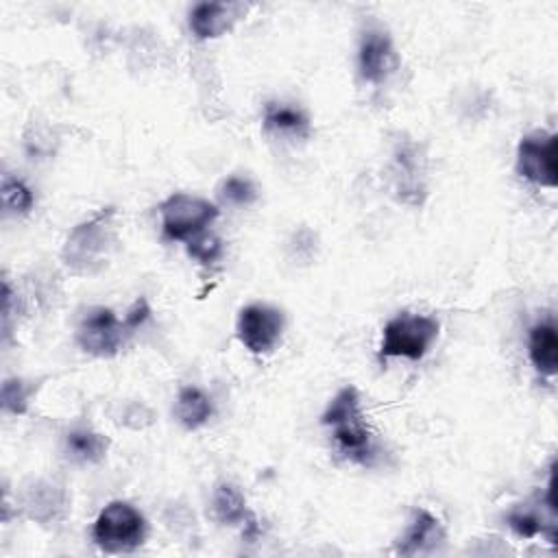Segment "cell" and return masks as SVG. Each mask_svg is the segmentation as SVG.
Listing matches in <instances>:
<instances>
[{
    "mask_svg": "<svg viewBox=\"0 0 558 558\" xmlns=\"http://www.w3.org/2000/svg\"><path fill=\"white\" fill-rule=\"evenodd\" d=\"M320 423L331 429V438L342 458L368 466L375 458L373 434L362 414V399L355 386H342L320 414Z\"/></svg>",
    "mask_w": 558,
    "mask_h": 558,
    "instance_id": "obj_1",
    "label": "cell"
},
{
    "mask_svg": "<svg viewBox=\"0 0 558 558\" xmlns=\"http://www.w3.org/2000/svg\"><path fill=\"white\" fill-rule=\"evenodd\" d=\"M116 216V207H100L68 233L61 259L74 275H96L107 266L118 246Z\"/></svg>",
    "mask_w": 558,
    "mask_h": 558,
    "instance_id": "obj_2",
    "label": "cell"
},
{
    "mask_svg": "<svg viewBox=\"0 0 558 558\" xmlns=\"http://www.w3.org/2000/svg\"><path fill=\"white\" fill-rule=\"evenodd\" d=\"M148 534L144 514L129 501H109L92 525L94 543L107 554H129L137 549Z\"/></svg>",
    "mask_w": 558,
    "mask_h": 558,
    "instance_id": "obj_3",
    "label": "cell"
},
{
    "mask_svg": "<svg viewBox=\"0 0 558 558\" xmlns=\"http://www.w3.org/2000/svg\"><path fill=\"white\" fill-rule=\"evenodd\" d=\"M440 333V323L434 316L401 312L381 329L379 357L421 360L432 349Z\"/></svg>",
    "mask_w": 558,
    "mask_h": 558,
    "instance_id": "obj_4",
    "label": "cell"
},
{
    "mask_svg": "<svg viewBox=\"0 0 558 558\" xmlns=\"http://www.w3.org/2000/svg\"><path fill=\"white\" fill-rule=\"evenodd\" d=\"M161 233L172 242H187L218 218L220 209L211 201L185 192H174L159 203Z\"/></svg>",
    "mask_w": 558,
    "mask_h": 558,
    "instance_id": "obj_5",
    "label": "cell"
},
{
    "mask_svg": "<svg viewBox=\"0 0 558 558\" xmlns=\"http://www.w3.org/2000/svg\"><path fill=\"white\" fill-rule=\"evenodd\" d=\"M131 333L126 318H118L109 307H92L78 320L76 342L94 357H113Z\"/></svg>",
    "mask_w": 558,
    "mask_h": 558,
    "instance_id": "obj_6",
    "label": "cell"
},
{
    "mask_svg": "<svg viewBox=\"0 0 558 558\" xmlns=\"http://www.w3.org/2000/svg\"><path fill=\"white\" fill-rule=\"evenodd\" d=\"M286 329V316L279 307L268 303L244 305L238 314L235 333L238 340L255 355L275 351Z\"/></svg>",
    "mask_w": 558,
    "mask_h": 558,
    "instance_id": "obj_7",
    "label": "cell"
},
{
    "mask_svg": "<svg viewBox=\"0 0 558 558\" xmlns=\"http://www.w3.org/2000/svg\"><path fill=\"white\" fill-rule=\"evenodd\" d=\"M558 146L556 133L534 131L521 137L517 146V172L525 181L541 187L558 185Z\"/></svg>",
    "mask_w": 558,
    "mask_h": 558,
    "instance_id": "obj_8",
    "label": "cell"
},
{
    "mask_svg": "<svg viewBox=\"0 0 558 558\" xmlns=\"http://www.w3.org/2000/svg\"><path fill=\"white\" fill-rule=\"evenodd\" d=\"M397 68V52L384 28H366L357 46V72L364 83L379 85Z\"/></svg>",
    "mask_w": 558,
    "mask_h": 558,
    "instance_id": "obj_9",
    "label": "cell"
},
{
    "mask_svg": "<svg viewBox=\"0 0 558 558\" xmlns=\"http://www.w3.org/2000/svg\"><path fill=\"white\" fill-rule=\"evenodd\" d=\"M246 11L238 2H198L190 11V31L196 39H216L225 35Z\"/></svg>",
    "mask_w": 558,
    "mask_h": 558,
    "instance_id": "obj_10",
    "label": "cell"
},
{
    "mask_svg": "<svg viewBox=\"0 0 558 558\" xmlns=\"http://www.w3.org/2000/svg\"><path fill=\"white\" fill-rule=\"evenodd\" d=\"M445 541V530L440 521L423 510L416 508L412 512V519L405 527V532L397 541V554L401 556H416V554H429Z\"/></svg>",
    "mask_w": 558,
    "mask_h": 558,
    "instance_id": "obj_11",
    "label": "cell"
},
{
    "mask_svg": "<svg viewBox=\"0 0 558 558\" xmlns=\"http://www.w3.org/2000/svg\"><path fill=\"white\" fill-rule=\"evenodd\" d=\"M395 179L399 201L410 205H421L425 196L423 185V161L414 144H403L395 153Z\"/></svg>",
    "mask_w": 558,
    "mask_h": 558,
    "instance_id": "obj_12",
    "label": "cell"
},
{
    "mask_svg": "<svg viewBox=\"0 0 558 558\" xmlns=\"http://www.w3.org/2000/svg\"><path fill=\"white\" fill-rule=\"evenodd\" d=\"M527 355L543 377L558 373V331L554 320H541L530 327Z\"/></svg>",
    "mask_w": 558,
    "mask_h": 558,
    "instance_id": "obj_13",
    "label": "cell"
},
{
    "mask_svg": "<svg viewBox=\"0 0 558 558\" xmlns=\"http://www.w3.org/2000/svg\"><path fill=\"white\" fill-rule=\"evenodd\" d=\"M264 129L279 133V135H290V137H307L312 131L310 118L303 109L286 105V102H268L264 107L262 116Z\"/></svg>",
    "mask_w": 558,
    "mask_h": 558,
    "instance_id": "obj_14",
    "label": "cell"
},
{
    "mask_svg": "<svg viewBox=\"0 0 558 558\" xmlns=\"http://www.w3.org/2000/svg\"><path fill=\"white\" fill-rule=\"evenodd\" d=\"M211 512L220 525H244L253 514L246 508V499L238 486L222 482L211 493Z\"/></svg>",
    "mask_w": 558,
    "mask_h": 558,
    "instance_id": "obj_15",
    "label": "cell"
},
{
    "mask_svg": "<svg viewBox=\"0 0 558 558\" xmlns=\"http://www.w3.org/2000/svg\"><path fill=\"white\" fill-rule=\"evenodd\" d=\"M174 414L185 429H198L211 418L214 403L205 390L196 386H183L174 401Z\"/></svg>",
    "mask_w": 558,
    "mask_h": 558,
    "instance_id": "obj_16",
    "label": "cell"
},
{
    "mask_svg": "<svg viewBox=\"0 0 558 558\" xmlns=\"http://www.w3.org/2000/svg\"><path fill=\"white\" fill-rule=\"evenodd\" d=\"M508 527L521 536V538H534L545 536L549 543H556V523L545 521L543 512L530 508V506H517L506 514Z\"/></svg>",
    "mask_w": 558,
    "mask_h": 558,
    "instance_id": "obj_17",
    "label": "cell"
},
{
    "mask_svg": "<svg viewBox=\"0 0 558 558\" xmlns=\"http://www.w3.org/2000/svg\"><path fill=\"white\" fill-rule=\"evenodd\" d=\"M107 447H109V440L98 434V432H92L87 427H78V429H72L68 432L65 436V449H68V456L76 462H87V464H96L105 458L107 453Z\"/></svg>",
    "mask_w": 558,
    "mask_h": 558,
    "instance_id": "obj_18",
    "label": "cell"
},
{
    "mask_svg": "<svg viewBox=\"0 0 558 558\" xmlns=\"http://www.w3.org/2000/svg\"><path fill=\"white\" fill-rule=\"evenodd\" d=\"M2 207L7 214L11 216H22L28 214L35 205V196L33 190L17 177L4 174L2 179Z\"/></svg>",
    "mask_w": 558,
    "mask_h": 558,
    "instance_id": "obj_19",
    "label": "cell"
},
{
    "mask_svg": "<svg viewBox=\"0 0 558 558\" xmlns=\"http://www.w3.org/2000/svg\"><path fill=\"white\" fill-rule=\"evenodd\" d=\"M26 508L33 519L48 521V519H54L57 510L63 508V499L54 486L37 484V488L33 486V490H28L26 495Z\"/></svg>",
    "mask_w": 558,
    "mask_h": 558,
    "instance_id": "obj_20",
    "label": "cell"
},
{
    "mask_svg": "<svg viewBox=\"0 0 558 558\" xmlns=\"http://www.w3.org/2000/svg\"><path fill=\"white\" fill-rule=\"evenodd\" d=\"M218 196L229 205L248 207L257 201V187L248 177L231 174V177L222 179V183L218 187Z\"/></svg>",
    "mask_w": 558,
    "mask_h": 558,
    "instance_id": "obj_21",
    "label": "cell"
},
{
    "mask_svg": "<svg viewBox=\"0 0 558 558\" xmlns=\"http://www.w3.org/2000/svg\"><path fill=\"white\" fill-rule=\"evenodd\" d=\"M35 386L33 381H26L22 377L4 379L2 384V408L11 414H24L28 410V399L33 395Z\"/></svg>",
    "mask_w": 558,
    "mask_h": 558,
    "instance_id": "obj_22",
    "label": "cell"
},
{
    "mask_svg": "<svg viewBox=\"0 0 558 558\" xmlns=\"http://www.w3.org/2000/svg\"><path fill=\"white\" fill-rule=\"evenodd\" d=\"M185 251L192 259H196L203 266L216 264L225 255V242L214 233H201L192 240H187Z\"/></svg>",
    "mask_w": 558,
    "mask_h": 558,
    "instance_id": "obj_23",
    "label": "cell"
}]
</instances>
